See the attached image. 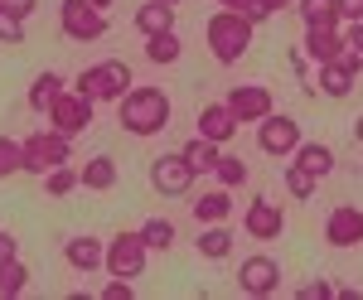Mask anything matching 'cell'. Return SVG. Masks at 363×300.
Here are the masks:
<instances>
[{"instance_id": "6da1fadb", "label": "cell", "mask_w": 363, "mask_h": 300, "mask_svg": "<svg viewBox=\"0 0 363 300\" xmlns=\"http://www.w3.org/2000/svg\"><path fill=\"white\" fill-rule=\"evenodd\" d=\"M116 121L126 136H160L169 126V97L160 87H131L121 102H116Z\"/></svg>"}, {"instance_id": "7a4b0ae2", "label": "cell", "mask_w": 363, "mask_h": 300, "mask_svg": "<svg viewBox=\"0 0 363 300\" xmlns=\"http://www.w3.org/2000/svg\"><path fill=\"white\" fill-rule=\"evenodd\" d=\"M252 29H257V20H247L242 10H218V15H208V25H203L208 54L218 58V63H238L252 44Z\"/></svg>"}, {"instance_id": "3957f363", "label": "cell", "mask_w": 363, "mask_h": 300, "mask_svg": "<svg viewBox=\"0 0 363 300\" xmlns=\"http://www.w3.org/2000/svg\"><path fill=\"white\" fill-rule=\"evenodd\" d=\"M131 68L121 63V58H102V63H92V68H83L78 73V87L73 92H83V97H92V102H121L126 92H131Z\"/></svg>"}, {"instance_id": "277c9868", "label": "cell", "mask_w": 363, "mask_h": 300, "mask_svg": "<svg viewBox=\"0 0 363 300\" xmlns=\"http://www.w3.org/2000/svg\"><path fill=\"white\" fill-rule=\"evenodd\" d=\"M73 160V136H63V131H34V136H25V174H49L54 165H68Z\"/></svg>"}, {"instance_id": "5b68a950", "label": "cell", "mask_w": 363, "mask_h": 300, "mask_svg": "<svg viewBox=\"0 0 363 300\" xmlns=\"http://www.w3.org/2000/svg\"><path fill=\"white\" fill-rule=\"evenodd\" d=\"M58 29L73 39V44H92L107 34V15L87 0H58Z\"/></svg>"}, {"instance_id": "8992f818", "label": "cell", "mask_w": 363, "mask_h": 300, "mask_svg": "<svg viewBox=\"0 0 363 300\" xmlns=\"http://www.w3.org/2000/svg\"><path fill=\"white\" fill-rule=\"evenodd\" d=\"M145 262H150V247L140 238V228L136 233H116L112 243H107V276L136 281V276H145Z\"/></svg>"}, {"instance_id": "52a82bcc", "label": "cell", "mask_w": 363, "mask_h": 300, "mask_svg": "<svg viewBox=\"0 0 363 300\" xmlns=\"http://www.w3.org/2000/svg\"><path fill=\"white\" fill-rule=\"evenodd\" d=\"M92 107H97L92 97H83V92H68V87H63L54 102H49V111H44V116H49V126H54V131H63V136H78V131H87V126H92Z\"/></svg>"}, {"instance_id": "ba28073f", "label": "cell", "mask_w": 363, "mask_h": 300, "mask_svg": "<svg viewBox=\"0 0 363 300\" xmlns=\"http://www.w3.org/2000/svg\"><path fill=\"white\" fill-rule=\"evenodd\" d=\"M301 140H306L301 136V121H291V116H281V111H272V116L257 121V145H262L267 155H277V160H291Z\"/></svg>"}, {"instance_id": "9c48e42d", "label": "cell", "mask_w": 363, "mask_h": 300, "mask_svg": "<svg viewBox=\"0 0 363 300\" xmlns=\"http://www.w3.org/2000/svg\"><path fill=\"white\" fill-rule=\"evenodd\" d=\"M199 174L189 170L184 160V150H174V155H160V160H150V189L160 194V199H179V194H189Z\"/></svg>"}, {"instance_id": "30bf717a", "label": "cell", "mask_w": 363, "mask_h": 300, "mask_svg": "<svg viewBox=\"0 0 363 300\" xmlns=\"http://www.w3.org/2000/svg\"><path fill=\"white\" fill-rule=\"evenodd\" d=\"M223 102H228V111H233L238 121H262V116H272V111H277L272 87H262V82H238Z\"/></svg>"}, {"instance_id": "8fae6325", "label": "cell", "mask_w": 363, "mask_h": 300, "mask_svg": "<svg viewBox=\"0 0 363 300\" xmlns=\"http://www.w3.org/2000/svg\"><path fill=\"white\" fill-rule=\"evenodd\" d=\"M301 54L320 68V63H335V58L349 54V34H339V25H306V44H301Z\"/></svg>"}, {"instance_id": "7c38bea8", "label": "cell", "mask_w": 363, "mask_h": 300, "mask_svg": "<svg viewBox=\"0 0 363 300\" xmlns=\"http://www.w3.org/2000/svg\"><path fill=\"white\" fill-rule=\"evenodd\" d=\"M325 243L339 247V252L363 247V209H354V204H339L335 213L325 218Z\"/></svg>"}, {"instance_id": "4fadbf2b", "label": "cell", "mask_w": 363, "mask_h": 300, "mask_svg": "<svg viewBox=\"0 0 363 300\" xmlns=\"http://www.w3.org/2000/svg\"><path fill=\"white\" fill-rule=\"evenodd\" d=\"M277 286H281V267L272 257H247L238 267V291L242 296H277Z\"/></svg>"}, {"instance_id": "5bb4252c", "label": "cell", "mask_w": 363, "mask_h": 300, "mask_svg": "<svg viewBox=\"0 0 363 300\" xmlns=\"http://www.w3.org/2000/svg\"><path fill=\"white\" fill-rule=\"evenodd\" d=\"M242 223H247V238H257V243H277L286 233V213H281L277 199H252Z\"/></svg>"}, {"instance_id": "9a60e30c", "label": "cell", "mask_w": 363, "mask_h": 300, "mask_svg": "<svg viewBox=\"0 0 363 300\" xmlns=\"http://www.w3.org/2000/svg\"><path fill=\"white\" fill-rule=\"evenodd\" d=\"M238 126H242V121L228 111V102H203V107H199V136L228 145V140L238 136Z\"/></svg>"}, {"instance_id": "2e32d148", "label": "cell", "mask_w": 363, "mask_h": 300, "mask_svg": "<svg viewBox=\"0 0 363 300\" xmlns=\"http://www.w3.org/2000/svg\"><path fill=\"white\" fill-rule=\"evenodd\" d=\"M359 63L344 54V58H335V63H320V92L325 97H349L354 92V82H359Z\"/></svg>"}, {"instance_id": "e0dca14e", "label": "cell", "mask_w": 363, "mask_h": 300, "mask_svg": "<svg viewBox=\"0 0 363 300\" xmlns=\"http://www.w3.org/2000/svg\"><path fill=\"white\" fill-rule=\"evenodd\" d=\"M63 257H68L73 272H83V276L107 267V247L97 243V238H68V243H63Z\"/></svg>"}, {"instance_id": "ac0fdd59", "label": "cell", "mask_w": 363, "mask_h": 300, "mask_svg": "<svg viewBox=\"0 0 363 300\" xmlns=\"http://www.w3.org/2000/svg\"><path fill=\"white\" fill-rule=\"evenodd\" d=\"M291 160L301 165V170H310V174H315V179H325V174H330V170H335V150H330V145H325V140H301V145H296V155H291Z\"/></svg>"}, {"instance_id": "d6986e66", "label": "cell", "mask_w": 363, "mask_h": 300, "mask_svg": "<svg viewBox=\"0 0 363 300\" xmlns=\"http://www.w3.org/2000/svg\"><path fill=\"white\" fill-rule=\"evenodd\" d=\"M131 25H136L140 34H165V29H174V5H165V0H145L136 15H131Z\"/></svg>"}, {"instance_id": "ffe728a7", "label": "cell", "mask_w": 363, "mask_h": 300, "mask_svg": "<svg viewBox=\"0 0 363 300\" xmlns=\"http://www.w3.org/2000/svg\"><path fill=\"white\" fill-rule=\"evenodd\" d=\"M194 252L203 262H223L228 252H233V233H228L223 223H203V233L194 238Z\"/></svg>"}, {"instance_id": "44dd1931", "label": "cell", "mask_w": 363, "mask_h": 300, "mask_svg": "<svg viewBox=\"0 0 363 300\" xmlns=\"http://www.w3.org/2000/svg\"><path fill=\"white\" fill-rule=\"evenodd\" d=\"M179 150H184V160H189V170H194V174H208V170L218 165V155H223V145H218V140H208V136L184 140Z\"/></svg>"}, {"instance_id": "7402d4cb", "label": "cell", "mask_w": 363, "mask_h": 300, "mask_svg": "<svg viewBox=\"0 0 363 300\" xmlns=\"http://www.w3.org/2000/svg\"><path fill=\"white\" fill-rule=\"evenodd\" d=\"M228 213H233V194L228 189H208L203 199H194V223L203 228V223H223Z\"/></svg>"}, {"instance_id": "603a6c76", "label": "cell", "mask_w": 363, "mask_h": 300, "mask_svg": "<svg viewBox=\"0 0 363 300\" xmlns=\"http://www.w3.org/2000/svg\"><path fill=\"white\" fill-rule=\"evenodd\" d=\"M83 189H116V160L112 155H92V160L78 170Z\"/></svg>"}, {"instance_id": "cb8c5ba5", "label": "cell", "mask_w": 363, "mask_h": 300, "mask_svg": "<svg viewBox=\"0 0 363 300\" xmlns=\"http://www.w3.org/2000/svg\"><path fill=\"white\" fill-rule=\"evenodd\" d=\"M179 54H184V44H179L174 29H165V34H145V58H150V63L165 68V63H174Z\"/></svg>"}, {"instance_id": "d4e9b609", "label": "cell", "mask_w": 363, "mask_h": 300, "mask_svg": "<svg viewBox=\"0 0 363 300\" xmlns=\"http://www.w3.org/2000/svg\"><path fill=\"white\" fill-rule=\"evenodd\" d=\"M296 15L306 20V25H344L339 20V0H296Z\"/></svg>"}, {"instance_id": "484cf974", "label": "cell", "mask_w": 363, "mask_h": 300, "mask_svg": "<svg viewBox=\"0 0 363 300\" xmlns=\"http://www.w3.org/2000/svg\"><path fill=\"white\" fill-rule=\"evenodd\" d=\"M58 92H63V78H58L54 68H49V73H39V78L29 82V107L44 116V111H49V102H54Z\"/></svg>"}, {"instance_id": "4316f807", "label": "cell", "mask_w": 363, "mask_h": 300, "mask_svg": "<svg viewBox=\"0 0 363 300\" xmlns=\"http://www.w3.org/2000/svg\"><path fill=\"white\" fill-rule=\"evenodd\" d=\"M25 286H29V267L20 257H15V262H0V300L25 296Z\"/></svg>"}, {"instance_id": "83f0119b", "label": "cell", "mask_w": 363, "mask_h": 300, "mask_svg": "<svg viewBox=\"0 0 363 300\" xmlns=\"http://www.w3.org/2000/svg\"><path fill=\"white\" fill-rule=\"evenodd\" d=\"M315 184H320V179H315L310 170H301L296 160H286V194H291L296 204H310V199H315Z\"/></svg>"}, {"instance_id": "f1b7e54d", "label": "cell", "mask_w": 363, "mask_h": 300, "mask_svg": "<svg viewBox=\"0 0 363 300\" xmlns=\"http://www.w3.org/2000/svg\"><path fill=\"white\" fill-rule=\"evenodd\" d=\"M78 184H83V179H78V170H73V165H54V170L44 174V194H49V199H68Z\"/></svg>"}, {"instance_id": "f546056e", "label": "cell", "mask_w": 363, "mask_h": 300, "mask_svg": "<svg viewBox=\"0 0 363 300\" xmlns=\"http://www.w3.org/2000/svg\"><path fill=\"white\" fill-rule=\"evenodd\" d=\"M140 238H145L150 252H169V247H174V223L169 218H145L140 223Z\"/></svg>"}, {"instance_id": "4dcf8cb0", "label": "cell", "mask_w": 363, "mask_h": 300, "mask_svg": "<svg viewBox=\"0 0 363 300\" xmlns=\"http://www.w3.org/2000/svg\"><path fill=\"white\" fill-rule=\"evenodd\" d=\"M213 174H218L223 189H238V184H247V160H242V155H218Z\"/></svg>"}, {"instance_id": "1f68e13d", "label": "cell", "mask_w": 363, "mask_h": 300, "mask_svg": "<svg viewBox=\"0 0 363 300\" xmlns=\"http://www.w3.org/2000/svg\"><path fill=\"white\" fill-rule=\"evenodd\" d=\"M15 170H25V140L0 136V179H10Z\"/></svg>"}, {"instance_id": "d6a6232c", "label": "cell", "mask_w": 363, "mask_h": 300, "mask_svg": "<svg viewBox=\"0 0 363 300\" xmlns=\"http://www.w3.org/2000/svg\"><path fill=\"white\" fill-rule=\"evenodd\" d=\"M0 44H25V20L0 0Z\"/></svg>"}, {"instance_id": "836d02e7", "label": "cell", "mask_w": 363, "mask_h": 300, "mask_svg": "<svg viewBox=\"0 0 363 300\" xmlns=\"http://www.w3.org/2000/svg\"><path fill=\"white\" fill-rule=\"evenodd\" d=\"M131 296H136V281H126V276H112L102 286V300H131Z\"/></svg>"}, {"instance_id": "e575fe53", "label": "cell", "mask_w": 363, "mask_h": 300, "mask_svg": "<svg viewBox=\"0 0 363 300\" xmlns=\"http://www.w3.org/2000/svg\"><path fill=\"white\" fill-rule=\"evenodd\" d=\"M296 296H301V300H330V296H339V291L330 286V281H306Z\"/></svg>"}, {"instance_id": "d590c367", "label": "cell", "mask_w": 363, "mask_h": 300, "mask_svg": "<svg viewBox=\"0 0 363 300\" xmlns=\"http://www.w3.org/2000/svg\"><path fill=\"white\" fill-rule=\"evenodd\" d=\"M339 20L344 25H363V0H339Z\"/></svg>"}, {"instance_id": "8d00e7d4", "label": "cell", "mask_w": 363, "mask_h": 300, "mask_svg": "<svg viewBox=\"0 0 363 300\" xmlns=\"http://www.w3.org/2000/svg\"><path fill=\"white\" fill-rule=\"evenodd\" d=\"M15 257H20V238L0 228V262H15Z\"/></svg>"}, {"instance_id": "74e56055", "label": "cell", "mask_w": 363, "mask_h": 300, "mask_svg": "<svg viewBox=\"0 0 363 300\" xmlns=\"http://www.w3.org/2000/svg\"><path fill=\"white\" fill-rule=\"evenodd\" d=\"M349 58L363 68V25H349Z\"/></svg>"}, {"instance_id": "f35d334b", "label": "cell", "mask_w": 363, "mask_h": 300, "mask_svg": "<svg viewBox=\"0 0 363 300\" xmlns=\"http://www.w3.org/2000/svg\"><path fill=\"white\" fill-rule=\"evenodd\" d=\"M286 5H291V0H257V5H252V20H267V15H277Z\"/></svg>"}, {"instance_id": "ab89813d", "label": "cell", "mask_w": 363, "mask_h": 300, "mask_svg": "<svg viewBox=\"0 0 363 300\" xmlns=\"http://www.w3.org/2000/svg\"><path fill=\"white\" fill-rule=\"evenodd\" d=\"M5 5H10V10H15V15H20V20H29V15H34V10H39V0H5Z\"/></svg>"}, {"instance_id": "60d3db41", "label": "cell", "mask_w": 363, "mask_h": 300, "mask_svg": "<svg viewBox=\"0 0 363 300\" xmlns=\"http://www.w3.org/2000/svg\"><path fill=\"white\" fill-rule=\"evenodd\" d=\"M218 5H223V10H242V15L252 20V5H257V0H218Z\"/></svg>"}, {"instance_id": "b9f144b4", "label": "cell", "mask_w": 363, "mask_h": 300, "mask_svg": "<svg viewBox=\"0 0 363 300\" xmlns=\"http://www.w3.org/2000/svg\"><path fill=\"white\" fill-rule=\"evenodd\" d=\"M354 136H359V145H363V116H359V121H354Z\"/></svg>"}, {"instance_id": "7bdbcfd3", "label": "cell", "mask_w": 363, "mask_h": 300, "mask_svg": "<svg viewBox=\"0 0 363 300\" xmlns=\"http://www.w3.org/2000/svg\"><path fill=\"white\" fill-rule=\"evenodd\" d=\"M87 5H97V10H107V5H112V0H87Z\"/></svg>"}, {"instance_id": "ee69618b", "label": "cell", "mask_w": 363, "mask_h": 300, "mask_svg": "<svg viewBox=\"0 0 363 300\" xmlns=\"http://www.w3.org/2000/svg\"><path fill=\"white\" fill-rule=\"evenodd\" d=\"M165 5H184V0H165Z\"/></svg>"}]
</instances>
